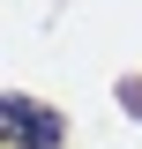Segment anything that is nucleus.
<instances>
[{"label":"nucleus","instance_id":"f257e3e1","mask_svg":"<svg viewBox=\"0 0 142 149\" xmlns=\"http://www.w3.org/2000/svg\"><path fill=\"white\" fill-rule=\"evenodd\" d=\"M67 127H60L53 104L37 97H0V149H60Z\"/></svg>","mask_w":142,"mask_h":149}]
</instances>
